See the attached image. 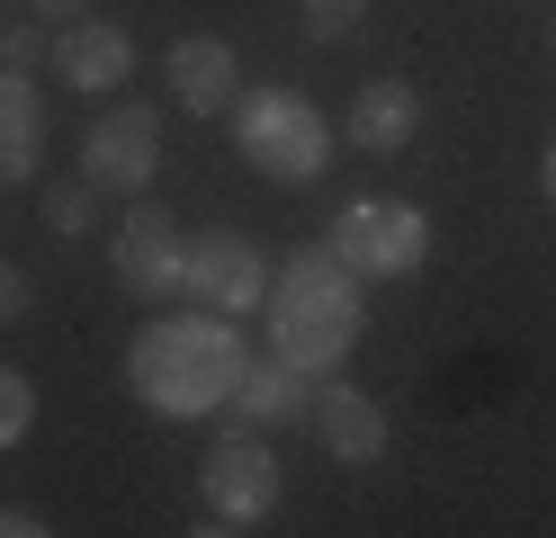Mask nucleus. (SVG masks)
I'll list each match as a JSON object with an SVG mask.
<instances>
[{"mask_svg": "<svg viewBox=\"0 0 556 538\" xmlns=\"http://www.w3.org/2000/svg\"><path fill=\"white\" fill-rule=\"evenodd\" d=\"M261 314H269V359H288L305 377H341L359 333H368V278L341 270L332 242H305V251L278 261Z\"/></svg>", "mask_w": 556, "mask_h": 538, "instance_id": "2", "label": "nucleus"}, {"mask_svg": "<svg viewBox=\"0 0 556 538\" xmlns=\"http://www.w3.org/2000/svg\"><path fill=\"white\" fill-rule=\"evenodd\" d=\"M305 430H315V449L332 466H377V458H387V413H377V395H359L351 377H315V413H305Z\"/></svg>", "mask_w": 556, "mask_h": 538, "instance_id": "9", "label": "nucleus"}, {"mask_svg": "<svg viewBox=\"0 0 556 538\" xmlns=\"http://www.w3.org/2000/svg\"><path fill=\"white\" fill-rule=\"evenodd\" d=\"M54 63H63V90H117V82H135V36L126 27H109V18H81V27H63L54 36Z\"/></svg>", "mask_w": 556, "mask_h": 538, "instance_id": "14", "label": "nucleus"}, {"mask_svg": "<svg viewBox=\"0 0 556 538\" xmlns=\"http://www.w3.org/2000/svg\"><path fill=\"white\" fill-rule=\"evenodd\" d=\"M198 502H206V521H225V529H261L278 521V502H288V466H278L269 449V430H216L198 458Z\"/></svg>", "mask_w": 556, "mask_h": 538, "instance_id": "4", "label": "nucleus"}, {"mask_svg": "<svg viewBox=\"0 0 556 538\" xmlns=\"http://www.w3.org/2000/svg\"><path fill=\"white\" fill-rule=\"evenodd\" d=\"M37 215H46V234H54V242H81V234L99 225V189H90V179H54Z\"/></svg>", "mask_w": 556, "mask_h": 538, "instance_id": "15", "label": "nucleus"}, {"mask_svg": "<svg viewBox=\"0 0 556 538\" xmlns=\"http://www.w3.org/2000/svg\"><path fill=\"white\" fill-rule=\"evenodd\" d=\"M539 189H547V207H556V143L539 153Z\"/></svg>", "mask_w": 556, "mask_h": 538, "instance_id": "22", "label": "nucleus"}, {"mask_svg": "<svg viewBox=\"0 0 556 538\" xmlns=\"http://www.w3.org/2000/svg\"><path fill=\"white\" fill-rule=\"evenodd\" d=\"M27 430H37V377L0 359V449H18Z\"/></svg>", "mask_w": 556, "mask_h": 538, "instance_id": "16", "label": "nucleus"}, {"mask_svg": "<svg viewBox=\"0 0 556 538\" xmlns=\"http://www.w3.org/2000/svg\"><path fill=\"white\" fill-rule=\"evenodd\" d=\"M27 18L63 36V27H81V18H90V0H27Z\"/></svg>", "mask_w": 556, "mask_h": 538, "instance_id": "20", "label": "nucleus"}, {"mask_svg": "<svg viewBox=\"0 0 556 538\" xmlns=\"http://www.w3.org/2000/svg\"><path fill=\"white\" fill-rule=\"evenodd\" d=\"M242 368H252V350H242V333L225 314H162L135 333L126 350V386H135V404L162 413V422H198V413H225L233 404V386Z\"/></svg>", "mask_w": 556, "mask_h": 538, "instance_id": "1", "label": "nucleus"}, {"mask_svg": "<svg viewBox=\"0 0 556 538\" xmlns=\"http://www.w3.org/2000/svg\"><path fill=\"white\" fill-rule=\"evenodd\" d=\"M189 538H242V529H225V521H198V529H189Z\"/></svg>", "mask_w": 556, "mask_h": 538, "instance_id": "23", "label": "nucleus"}, {"mask_svg": "<svg viewBox=\"0 0 556 538\" xmlns=\"http://www.w3.org/2000/svg\"><path fill=\"white\" fill-rule=\"evenodd\" d=\"M269 251L242 234V225H206V234H189V270H180V297L198 305V314H252V305H269Z\"/></svg>", "mask_w": 556, "mask_h": 538, "instance_id": "6", "label": "nucleus"}, {"mask_svg": "<svg viewBox=\"0 0 556 538\" xmlns=\"http://www.w3.org/2000/svg\"><path fill=\"white\" fill-rule=\"evenodd\" d=\"M305 413H315V377L288 368V359H252L233 404H225L233 430H305Z\"/></svg>", "mask_w": 556, "mask_h": 538, "instance_id": "10", "label": "nucleus"}, {"mask_svg": "<svg viewBox=\"0 0 556 538\" xmlns=\"http://www.w3.org/2000/svg\"><path fill=\"white\" fill-rule=\"evenodd\" d=\"M162 63H170V99H180L189 117H233V99H242V63H233L225 36H180Z\"/></svg>", "mask_w": 556, "mask_h": 538, "instance_id": "11", "label": "nucleus"}, {"mask_svg": "<svg viewBox=\"0 0 556 538\" xmlns=\"http://www.w3.org/2000/svg\"><path fill=\"white\" fill-rule=\"evenodd\" d=\"M109 270H117V287L126 297H180V270H189V234H180V215H170L162 198H135L126 207V225H117V242H109Z\"/></svg>", "mask_w": 556, "mask_h": 538, "instance_id": "8", "label": "nucleus"}, {"mask_svg": "<svg viewBox=\"0 0 556 538\" xmlns=\"http://www.w3.org/2000/svg\"><path fill=\"white\" fill-rule=\"evenodd\" d=\"M54 54V27H37V18H10L0 27V72H37Z\"/></svg>", "mask_w": 556, "mask_h": 538, "instance_id": "18", "label": "nucleus"}, {"mask_svg": "<svg viewBox=\"0 0 556 538\" xmlns=\"http://www.w3.org/2000/svg\"><path fill=\"white\" fill-rule=\"evenodd\" d=\"M81 179L99 198H144L162 179V117L144 99L135 108H99V117L81 126Z\"/></svg>", "mask_w": 556, "mask_h": 538, "instance_id": "7", "label": "nucleus"}, {"mask_svg": "<svg viewBox=\"0 0 556 538\" xmlns=\"http://www.w3.org/2000/svg\"><path fill=\"white\" fill-rule=\"evenodd\" d=\"M422 135V90L404 82V72H377V82H359L351 90V143L359 153H404V143Z\"/></svg>", "mask_w": 556, "mask_h": 538, "instance_id": "12", "label": "nucleus"}, {"mask_svg": "<svg viewBox=\"0 0 556 538\" xmlns=\"http://www.w3.org/2000/svg\"><path fill=\"white\" fill-rule=\"evenodd\" d=\"M0 538H54L37 512H10V502H0Z\"/></svg>", "mask_w": 556, "mask_h": 538, "instance_id": "21", "label": "nucleus"}, {"mask_svg": "<svg viewBox=\"0 0 556 538\" xmlns=\"http://www.w3.org/2000/svg\"><path fill=\"white\" fill-rule=\"evenodd\" d=\"M332 143L341 126H324V108L305 90H242L233 99V153L252 162L261 179H278V189H315V179L332 171Z\"/></svg>", "mask_w": 556, "mask_h": 538, "instance_id": "3", "label": "nucleus"}, {"mask_svg": "<svg viewBox=\"0 0 556 538\" xmlns=\"http://www.w3.org/2000/svg\"><path fill=\"white\" fill-rule=\"evenodd\" d=\"M46 171V90L37 72H0V189Z\"/></svg>", "mask_w": 556, "mask_h": 538, "instance_id": "13", "label": "nucleus"}, {"mask_svg": "<svg viewBox=\"0 0 556 538\" xmlns=\"http://www.w3.org/2000/svg\"><path fill=\"white\" fill-rule=\"evenodd\" d=\"M27 305H37L27 270H10V261H0V323H27Z\"/></svg>", "mask_w": 556, "mask_h": 538, "instance_id": "19", "label": "nucleus"}, {"mask_svg": "<svg viewBox=\"0 0 556 538\" xmlns=\"http://www.w3.org/2000/svg\"><path fill=\"white\" fill-rule=\"evenodd\" d=\"M296 18H305V36H315V46H341V36H359L368 0H296Z\"/></svg>", "mask_w": 556, "mask_h": 538, "instance_id": "17", "label": "nucleus"}, {"mask_svg": "<svg viewBox=\"0 0 556 538\" xmlns=\"http://www.w3.org/2000/svg\"><path fill=\"white\" fill-rule=\"evenodd\" d=\"M324 242H332V261L351 278H413L431 261V215L413 198H351Z\"/></svg>", "mask_w": 556, "mask_h": 538, "instance_id": "5", "label": "nucleus"}]
</instances>
